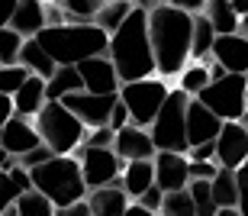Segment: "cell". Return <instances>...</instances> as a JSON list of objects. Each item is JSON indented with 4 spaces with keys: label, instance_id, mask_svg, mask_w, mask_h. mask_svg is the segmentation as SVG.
<instances>
[{
    "label": "cell",
    "instance_id": "cell-1",
    "mask_svg": "<svg viewBox=\"0 0 248 216\" xmlns=\"http://www.w3.org/2000/svg\"><path fill=\"white\" fill-rule=\"evenodd\" d=\"M190 36L193 13L168 0L148 7V42L155 52V71L161 77H177L181 68L190 62Z\"/></svg>",
    "mask_w": 248,
    "mask_h": 216
},
{
    "label": "cell",
    "instance_id": "cell-2",
    "mask_svg": "<svg viewBox=\"0 0 248 216\" xmlns=\"http://www.w3.org/2000/svg\"><path fill=\"white\" fill-rule=\"evenodd\" d=\"M107 58L116 68L120 84L155 75V52H152V42H148V10L145 7H139V3L129 7L126 19L110 32Z\"/></svg>",
    "mask_w": 248,
    "mask_h": 216
},
{
    "label": "cell",
    "instance_id": "cell-3",
    "mask_svg": "<svg viewBox=\"0 0 248 216\" xmlns=\"http://www.w3.org/2000/svg\"><path fill=\"white\" fill-rule=\"evenodd\" d=\"M36 39L55 58V65H78L81 58L103 55L110 32L97 23H55V26H42Z\"/></svg>",
    "mask_w": 248,
    "mask_h": 216
},
{
    "label": "cell",
    "instance_id": "cell-4",
    "mask_svg": "<svg viewBox=\"0 0 248 216\" xmlns=\"http://www.w3.org/2000/svg\"><path fill=\"white\" fill-rule=\"evenodd\" d=\"M29 171V181H32V187L42 190L52 203L64 207V203H71V200H81L87 197V184H84V174H81V161L74 158L71 152H52L42 165H32Z\"/></svg>",
    "mask_w": 248,
    "mask_h": 216
},
{
    "label": "cell",
    "instance_id": "cell-5",
    "mask_svg": "<svg viewBox=\"0 0 248 216\" xmlns=\"http://www.w3.org/2000/svg\"><path fill=\"white\" fill-rule=\"evenodd\" d=\"M36 129H39V139L46 142L48 149L64 155V152H74L84 142L87 126H84L62 100H46L36 113Z\"/></svg>",
    "mask_w": 248,
    "mask_h": 216
},
{
    "label": "cell",
    "instance_id": "cell-6",
    "mask_svg": "<svg viewBox=\"0 0 248 216\" xmlns=\"http://www.w3.org/2000/svg\"><path fill=\"white\" fill-rule=\"evenodd\" d=\"M190 94H184L181 87H168L165 104L158 107L155 120L148 123L145 129L155 142V149H171V152H187V126H184V113Z\"/></svg>",
    "mask_w": 248,
    "mask_h": 216
},
{
    "label": "cell",
    "instance_id": "cell-7",
    "mask_svg": "<svg viewBox=\"0 0 248 216\" xmlns=\"http://www.w3.org/2000/svg\"><path fill=\"white\" fill-rule=\"evenodd\" d=\"M245 87H248V75H235L226 71L222 77H213L210 84L203 87L200 94H193L200 104H206L219 120H242L245 113Z\"/></svg>",
    "mask_w": 248,
    "mask_h": 216
},
{
    "label": "cell",
    "instance_id": "cell-8",
    "mask_svg": "<svg viewBox=\"0 0 248 216\" xmlns=\"http://www.w3.org/2000/svg\"><path fill=\"white\" fill-rule=\"evenodd\" d=\"M168 97V84L161 77L148 75V77H136V81H123L120 84V100L126 104L129 120L136 126H148L155 120L158 107L165 104Z\"/></svg>",
    "mask_w": 248,
    "mask_h": 216
},
{
    "label": "cell",
    "instance_id": "cell-9",
    "mask_svg": "<svg viewBox=\"0 0 248 216\" xmlns=\"http://www.w3.org/2000/svg\"><path fill=\"white\" fill-rule=\"evenodd\" d=\"M71 155L81 161V174H84L87 190L100 187V184H113V181H120L123 158L113 152V145H84V142H81Z\"/></svg>",
    "mask_w": 248,
    "mask_h": 216
},
{
    "label": "cell",
    "instance_id": "cell-10",
    "mask_svg": "<svg viewBox=\"0 0 248 216\" xmlns=\"http://www.w3.org/2000/svg\"><path fill=\"white\" fill-rule=\"evenodd\" d=\"M116 97L120 94H91V91H71V94L62 97V104L78 116V120L93 129V126H107L110 120V110L116 104Z\"/></svg>",
    "mask_w": 248,
    "mask_h": 216
},
{
    "label": "cell",
    "instance_id": "cell-11",
    "mask_svg": "<svg viewBox=\"0 0 248 216\" xmlns=\"http://www.w3.org/2000/svg\"><path fill=\"white\" fill-rule=\"evenodd\" d=\"M74 68H78V75H81L84 91H91V94H120V75H116L113 62L107 58V52H103V55L81 58Z\"/></svg>",
    "mask_w": 248,
    "mask_h": 216
},
{
    "label": "cell",
    "instance_id": "cell-12",
    "mask_svg": "<svg viewBox=\"0 0 248 216\" xmlns=\"http://www.w3.org/2000/svg\"><path fill=\"white\" fill-rule=\"evenodd\" d=\"M213 142H216V161L226 168H239L248 158V132L242 126V120H222Z\"/></svg>",
    "mask_w": 248,
    "mask_h": 216
},
{
    "label": "cell",
    "instance_id": "cell-13",
    "mask_svg": "<svg viewBox=\"0 0 248 216\" xmlns=\"http://www.w3.org/2000/svg\"><path fill=\"white\" fill-rule=\"evenodd\" d=\"M152 165H155V184L161 190H181V187H187V181H190V174H187V165H190L187 152L155 149Z\"/></svg>",
    "mask_w": 248,
    "mask_h": 216
},
{
    "label": "cell",
    "instance_id": "cell-14",
    "mask_svg": "<svg viewBox=\"0 0 248 216\" xmlns=\"http://www.w3.org/2000/svg\"><path fill=\"white\" fill-rule=\"evenodd\" d=\"M213 62H219L226 71H235V75H248V39L242 32H219L213 39L210 48Z\"/></svg>",
    "mask_w": 248,
    "mask_h": 216
},
{
    "label": "cell",
    "instance_id": "cell-15",
    "mask_svg": "<svg viewBox=\"0 0 248 216\" xmlns=\"http://www.w3.org/2000/svg\"><path fill=\"white\" fill-rule=\"evenodd\" d=\"M39 129L36 123H29V116H23V113H13L3 126H0V145L13 155V158H19L23 152H29L32 145H39Z\"/></svg>",
    "mask_w": 248,
    "mask_h": 216
},
{
    "label": "cell",
    "instance_id": "cell-16",
    "mask_svg": "<svg viewBox=\"0 0 248 216\" xmlns=\"http://www.w3.org/2000/svg\"><path fill=\"white\" fill-rule=\"evenodd\" d=\"M184 126H187V149H190L197 142L216 139L222 120L206 104H200L197 97H190V100H187V113H184Z\"/></svg>",
    "mask_w": 248,
    "mask_h": 216
},
{
    "label": "cell",
    "instance_id": "cell-17",
    "mask_svg": "<svg viewBox=\"0 0 248 216\" xmlns=\"http://www.w3.org/2000/svg\"><path fill=\"white\" fill-rule=\"evenodd\" d=\"M113 152H116L123 161L152 158V155H155V142H152V136H148L145 126L126 123V126H120V129H116V136H113Z\"/></svg>",
    "mask_w": 248,
    "mask_h": 216
},
{
    "label": "cell",
    "instance_id": "cell-18",
    "mask_svg": "<svg viewBox=\"0 0 248 216\" xmlns=\"http://www.w3.org/2000/svg\"><path fill=\"white\" fill-rule=\"evenodd\" d=\"M87 203H91L93 216H123L129 203V194L123 190L120 181H113V184H100V187L87 190Z\"/></svg>",
    "mask_w": 248,
    "mask_h": 216
},
{
    "label": "cell",
    "instance_id": "cell-19",
    "mask_svg": "<svg viewBox=\"0 0 248 216\" xmlns=\"http://www.w3.org/2000/svg\"><path fill=\"white\" fill-rule=\"evenodd\" d=\"M210 190L216 200V213L226 216H239V187H235V168L219 165L216 174L210 178Z\"/></svg>",
    "mask_w": 248,
    "mask_h": 216
},
{
    "label": "cell",
    "instance_id": "cell-20",
    "mask_svg": "<svg viewBox=\"0 0 248 216\" xmlns=\"http://www.w3.org/2000/svg\"><path fill=\"white\" fill-rule=\"evenodd\" d=\"M7 26H13L23 39L36 36L39 29L46 26V3H42V0H16Z\"/></svg>",
    "mask_w": 248,
    "mask_h": 216
},
{
    "label": "cell",
    "instance_id": "cell-21",
    "mask_svg": "<svg viewBox=\"0 0 248 216\" xmlns=\"http://www.w3.org/2000/svg\"><path fill=\"white\" fill-rule=\"evenodd\" d=\"M120 184H123V190L129 194V200L139 197V194H142L148 184H155V165H152V158H132V161H123Z\"/></svg>",
    "mask_w": 248,
    "mask_h": 216
},
{
    "label": "cell",
    "instance_id": "cell-22",
    "mask_svg": "<svg viewBox=\"0 0 248 216\" xmlns=\"http://www.w3.org/2000/svg\"><path fill=\"white\" fill-rule=\"evenodd\" d=\"M13 113H23V116H36L39 107L46 104V77L29 75L23 84L13 91Z\"/></svg>",
    "mask_w": 248,
    "mask_h": 216
},
{
    "label": "cell",
    "instance_id": "cell-23",
    "mask_svg": "<svg viewBox=\"0 0 248 216\" xmlns=\"http://www.w3.org/2000/svg\"><path fill=\"white\" fill-rule=\"evenodd\" d=\"M19 65H26L32 75L39 77H52V71H55V58L48 55L46 48L39 46V39L36 36H29L23 39V48H19V58H16Z\"/></svg>",
    "mask_w": 248,
    "mask_h": 216
},
{
    "label": "cell",
    "instance_id": "cell-24",
    "mask_svg": "<svg viewBox=\"0 0 248 216\" xmlns=\"http://www.w3.org/2000/svg\"><path fill=\"white\" fill-rule=\"evenodd\" d=\"M203 13L210 19V26L216 29V36H219V32H239L242 13L232 7L229 0H203Z\"/></svg>",
    "mask_w": 248,
    "mask_h": 216
},
{
    "label": "cell",
    "instance_id": "cell-25",
    "mask_svg": "<svg viewBox=\"0 0 248 216\" xmlns=\"http://www.w3.org/2000/svg\"><path fill=\"white\" fill-rule=\"evenodd\" d=\"M71 91H84L78 68L74 65H55L52 77H46V100H62Z\"/></svg>",
    "mask_w": 248,
    "mask_h": 216
},
{
    "label": "cell",
    "instance_id": "cell-26",
    "mask_svg": "<svg viewBox=\"0 0 248 216\" xmlns=\"http://www.w3.org/2000/svg\"><path fill=\"white\" fill-rule=\"evenodd\" d=\"M216 39V29L210 26L206 13H193V36H190V62H210V48Z\"/></svg>",
    "mask_w": 248,
    "mask_h": 216
},
{
    "label": "cell",
    "instance_id": "cell-27",
    "mask_svg": "<svg viewBox=\"0 0 248 216\" xmlns=\"http://www.w3.org/2000/svg\"><path fill=\"white\" fill-rule=\"evenodd\" d=\"M13 207H16V216H52L55 213V203L36 187L23 190V194L13 200Z\"/></svg>",
    "mask_w": 248,
    "mask_h": 216
},
{
    "label": "cell",
    "instance_id": "cell-28",
    "mask_svg": "<svg viewBox=\"0 0 248 216\" xmlns=\"http://www.w3.org/2000/svg\"><path fill=\"white\" fill-rule=\"evenodd\" d=\"M177 81H181V91L184 94H200L203 87L210 84V68H206V62H187L184 68H181V75H177Z\"/></svg>",
    "mask_w": 248,
    "mask_h": 216
},
{
    "label": "cell",
    "instance_id": "cell-29",
    "mask_svg": "<svg viewBox=\"0 0 248 216\" xmlns=\"http://www.w3.org/2000/svg\"><path fill=\"white\" fill-rule=\"evenodd\" d=\"M129 7H132V0H103V7L97 10L93 23H97L100 29H107V32H113V29H116L123 19H126Z\"/></svg>",
    "mask_w": 248,
    "mask_h": 216
},
{
    "label": "cell",
    "instance_id": "cell-30",
    "mask_svg": "<svg viewBox=\"0 0 248 216\" xmlns=\"http://www.w3.org/2000/svg\"><path fill=\"white\" fill-rule=\"evenodd\" d=\"M55 3L64 10L68 23H93L97 10L103 7V0H55Z\"/></svg>",
    "mask_w": 248,
    "mask_h": 216
},
{
    "label": "cell",
    "instance_id": "cell-31",
    "mask_svg": "<svg viewBox=\"0 0 248 216\" xmlns=\"http://www.w3.org/2000/svg\"><path fill=\"white\" fill-rule=\"evenodd\" d=\"M187 190H190V197H193L197 216H216V200H213L210 181L206 178H190L187 181Z\"/></svg>",
    "mask_w": 248,
    "mask_h": 216
},
{
    "label": "cell",
    "instance_id": "cell-32",
    "mask_svg": "<svg viewBox=\"0 0 248 216\" xmlns=\"http://www.w3.org/2000/svg\"><path fill=\"white\" fill-rule=\"evenodd\" d=\"M158 213H165V216H193L197 210H193L190 190H187V187L165 190V197H161V210H158Z\"/></svg>",
    "mask_w": 248,
    "mask_h": 216
},
{
    "label": "cell",
    "instance_id": "cell-33",
    "mask_svg": "<svg viewBox=\"0 0 248 216\" xmlns=\"http://www.w3.org/2000/svg\"><path fill=\"white\" fill-rule=\"evenodd\" d=\"M23 48V36L13 26H0V65H13Z\"/></svg>",
    "mask_w": 248,
    "mask_h": 216
},
{
    "label": "cell",
    "instance_id": "cell-34",
    "mask_svg": "<svg viewBox=\"0 0 248 216\" xmlns=\"http://www.w3.org/2000/svg\"><path fill=\"white\" fill-rule=\"evenodd\" d=\"M23 190H19V184L13 178H10L7 168H0V213L3 216H16V207H13V200L19 197Z\"/></svg>",
    "mask_w": 248,
    "mask_h": 216
},
{
    "label": "cell",
    "instance_id": "cell-35",
    "mask_svg": "<svg viewBox=\"0 0 248 216\" xmlns=\"http://www.w3.org/2000/svg\"><path fill=\"white\" fill-rule=\"evenodd\" d=\"M32 75L26 65H19V62H13V65H0V94H13L26 77Z\"/></svg>",
    "mask_w": 248,
    "mask_h": 216
},
{
    "label": "cell",
    "instance_id": "cell-36",
    "mask_svg": "<svg viewBox=\"0 0 248 216\" xmlns=\"http://www.w3.org/2000/svg\"><path fill=\"white\" fill-rule=\"evenodd\" d=\"M235 187H239V213L248 216V158L235 168Z\"/></svg>",
    "mask_w": 248,
    "mask_h": 216
},
{
    "label": "cell",
    "instance_id": "cell-37",
    "mask_svg": "<svg viewBox=\"0 0 248 216\" xmlns=\"http://www.w3.org/2000/svg\"><path fill=\"white\" fill-rule=\"evenodd\" d=\"M161 197H165V190L158 187V184H148V187L142 190L139 197H132V200H139V203H142L148 213H158V210H161Z\"/></svg>",
    "mask_w": 248,
    "mask_h": 216
},
{
    "label": "cell",
    "instance_id": "cell-38",
    "mask_svg": "<svg viewBox=\"0 0 248 216\" xmlns=\"http://www.w3.org/2000/svg\"><path fill=\"white\" fill-rule=\"evenodd\" d=\"M48 155H52V149H48L46 142H39V145H32L29 152H23V155H19L16 161L23 165V168H32V165H42V161H46Z\"/></svg>",
    "mask_w": 248,
    "mask_h": 216
},
{
    "label": "cell",
    "instance_id": "cell-39",
    "mask_svg": "<svg viewBox=\"0 0 248 216\" xmlns=\"http://www.w3.org/2000/svg\"><path fill=\"white\" fill-rule=\"evenodd\" d=\"M216 168H219V161H216V158H210V161L190 158V165H187V174H190V178H206V181H210L213 174H216Z\"/></svg>",
    "mask_w": 248,
    "mask_h": 216
},
{
    "label": "cell",
    "instance_id": "cell-40",
    "mask_svg": "<svg viewBox=\"0 0 248 216\" xmlns=\"http://www.w3.org/2000/svg\"><path fill=\"white\" fill-rule=\"evenodd\" d=\"M113 136H116L113 126H93L91 136L84 132V145H113Z\"/></svg>",
    "mask_w": 248,
    "mask_h": 216
},
{
    "label": "cell",
    "instance_id": "cell-41",
    "mask_svg": "<svg viewBox=\"0 0 248 216\" xmlns=\"http://www.w3.org/2000/svg\"><path fill=\"white\" fill-rule=\"evenodd\" d=\"M187 158H200V161L216 158V142L206 139V142H197V145H190V149H187Z\"/></svg>",
    "mask_w": 248,
    "mask_h": 216
},
{
    "label": "cell",
    "instance_id": "cell-42",
    "mask_svg": "<svg viewBox=\"0 0 248 216\" xmlns=\"http://www.w3.org/2000/svg\"><path fill=\"white\" fill-rule=\"evenodd\" d=\"M126 123H132V120H129V110H126V104H123L120 97H116V104H113V110H110V120H107V126L120 129V126H126Z\"/></svg>",
    "mask_w": 248,
    "mask_h": 216
},
{
    "label": "cell",
    "instance_id": "cell-43",
    "mask_svg": "<svg viewBox=\"0 0 248 216\" xmlns=\"http://www.w3.org/2000/svg\"><path fill=\"white\" fill-rule=\"evenodd\" d=\"M13 116V97L10 94H0V126Z\"/></svg>",
    "mask_w": 248,
    "mask_h": 216
},
{
    "label": "cell",
    "instance_id": "cell-44",
    "mask_svg": "<svg viewBox=\"0 0 248 216\" xmlns=\"http://www.w3.org/2000/svg\"><path fill=\"white\" fill-rule=\"evenodd\" d=\"M168 3H174V7L187 10V13H200L203 10V0H168Z\"/></svg>",
    "mask_w": 248,
    "mask_h": 216
},
{
    "label": "cell",
    "instance_id": "cell-45",
    "mask_svg": "<svg viewBox=\"0 0 248 216\" xmlns=\"http://www.w3.org/2000/svg\"><path fill=\"white\" fill-rule=\"evenodd\" d=\"M13 7H16V0H0V26H7V23H10Z\"/></svg>",
    "mask_w": 248,
    "mask_h": 216
},
{
    "label": "cell",
    "instance_id": "cell-46",
    "mask_svg": "<svg viewBox=\"0 0 248 216\" xmlns=\"http://www.w3.org/2000/svg\"><path fill=\"white\" fill-rule=\"evenodd\" d=\"M10 161H16V158H13V155H10V152L3 149V145H0V168H7Z\"/></svg>",
    "mask_w": 248,
    "mask_h": 216
},
{
    "label": "cell",
    "instance_id": "cell-47",
    "mask_svg": "<svg viewBox=\"0 0 248 216\" xmlns=\"http://www.w3.org/2000/svg\"><path fill=\"white\" fill-rule=\"evenodd\" d=\"M239 32L248 39V13H242V19H239Z\"/></svg>",
    "mask_w": 248,
    "mask_h": 216
},
{
    "label": "cell",
    "instance_id": "cell-48",
    "mask_svg": "<svg viewBox=\"0 0 248 216\" xmlns=\"http://www.w3.org/2000/svg\"><path fill=\"white\" fill-rule=\"evenodd\" d=\"M229 3L239 10V13H248V0H229Z\"/></svg>",
    "mask_w": 248,
    "mask_h": 216
},
{
    "label": "cell",
    "instance_id": "cell-49",
    "mask_svg": "<svg viewBox=\"0 0 248 216\" xmlns=\"http://www.w3.org/2000/svg\"><path fill=\"white\" fill-rule=\"evenodd\" d=\"M242 126H245V132H248V116H245V120H242Z\"/></svg>",
    "mask_w": 248,
    "mask_h": 216
},
{
    "label": "cell",
    "instance_id": "cell-50",
    "mask_svg": "<svg viewBox=\"0 0 248 216\" xmlns=\"http://www.w3.org/2000/svg\"><path fill=\"white\" fill-rule=\"evenodd\" d=\"M132 3H136V0H132Z\"/></svg>",
    "mask_w": 248,
    "mask_h": 216
}]
</instances>
